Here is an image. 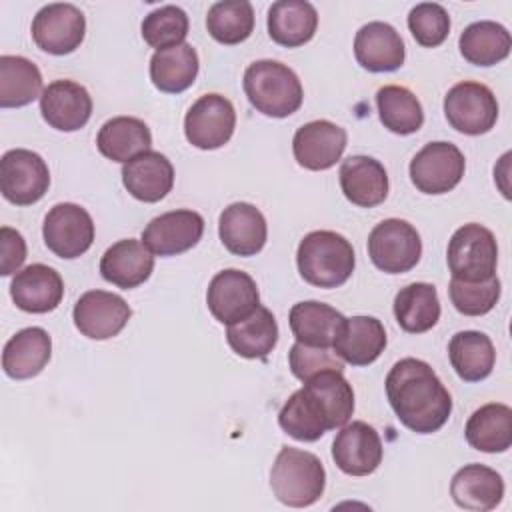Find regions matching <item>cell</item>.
Segmentation results:
<instances>
[{"instance_id":"obj_31","label":"cell","mask_w":512,"mask_h":512,"mask_svg":"<svg viewBox=\"0 0 512 512\" xmlns=\"http://www.w3.org/2000/svg\"><path fill=\"white\" fill-rule=\"evenodd\" d=\"M152 134L144 120L134 116H114L106 120L96 136V146L102 156L112 162H130L150 150Z\"/></svg>"},{"instance_id":"obj_19","label":"cell","mask_w":512,"mask_h":512,"mask_svg":"<svg viewBox=\"0 0 512 512\" xmlns=\"http://www.w3.org/2000/svg\"><path fill=\"white\" fill-rule=\"evenodd\" d=\"M42 118L60 132H74L86 126L92 114L88 90L72 80L50 82L40 96Z\"/></svg>"},{"instance_id":"obj_10","label":"cell","mask_w":512,"mask_h":512,"mask_svg":"<svg viewBox=\"0 0 512 512\" xmlns=\"http://www.w3.org/2000/svg\"><path fill=\"white\" fill-rule=\"evenodd\" d=\"M466 170L464 154L450 142H430L410 160V180L424 194H446Z\"/></svg>"},{"instance_id":"obj_23","label":"cell","mask_w":512,"mask_h":512,"mask_svg":"<svg viewBox=\"0 0 512 512\" xmlns=\"http://www.w3.org/2000/svg\"><path fill=\"white\" fill-rule=\"evenodd\" d=\"M154 270V254L142 240L114 242L100 258V274L106 282L130 290L144 284Z\"/></svg>"},{"instance_id":"obj_22","label":"cell","mask_w":512,"mask_h":512,"mask_svg":"<svg viewBox=\"0 0 512 512\" xmlns=\"http://www.w3.org/2000/svg\"><path fill=\"white\" fill-rule=\"evenodd\" d=\"M354 56L368 72H394L404 64L406 50L394 26L374 20L356 32Z\"/></svg>"},{"instance_id":"obj_28","label":"cell","mask_w":512,"mask_h":512,"mask_svg":"<svg viewBox=\"0 0 512 512\" xmlns=\"http://www.w3.org/2000/svg\"><path fill=\"white\" fill-rule=\"evenodd\" d=\"M52 356L50 334L40 326L16 332L2 350V368L14 380L38 376Z\"/></svg>"},{"instance_id":"obj_33","label":"cell","mask_w":512,"mask_h":512,"mask_svg":"<svg viewBox=\"0 0 512 512\" xmlns=\"http://www.w3.org/2000/svg\"><path fill=\"white\" fill-rule=\"evenodd\" d=\"M464 436L480 452L496 454L512 446V410L506 404L490 402L472 412Z\"/></svg>"},{"instance_id":"obj_15","label":"cell","mask_w":512,"mask_h":512,"mask_svg":"<svg viewBox=\"0 0 512 512\" xmlns=\"http://www.w3.org/2000/svg\"><path fill=\"white\" fill-rule=\"evenodd\" d=\"M204 234V218L188 208L164 212L142 230V242L152 254L176 256L194 248Z\"/></svg>"},{"instance_id":"obj_16","label":"cell","mask_w":512,"mask_h":512,"mask_svg":"<svg viewBox=\"0 0 512 512\" xmlns=\"http://www.w3.org/2000/svg\"><path fill=\"white\" fill-rule=\"evenodd\" d=\"M382 454L378 432L362 420L344 424L332 442V460L348 476L372 474L380 466Z\"/></svg>"},{"instance_id":"obj_3","label":"cell","mask_w":512,"mask_h":512,"mask_svg":"<svg viewBox=\"0 0 512 512\" xmlns=\"http://www.w3.org/2000/svg\"><path fill=\"white\" fill-rule=\"evenodd\" d=\"M250 104L272 118H286L302 106L304 90L292 68L278 60L252 62L242 80Z\"/></svg>"},{"instance_id":"obj_39","label":"cell","mask_w":512,"mask_h":512,"mask_svg":"<svg viewBox=\"0 0 512 512\" xmlns=\"http://www.w3.org/2000/svg\"><path fill=\"white\" fill-rule=\"evenodd\" d=\"M376 106L380 122L394 134H414L424 124V110L420 100L404 86H382L376 92Z\"/></svg>"},{"instance_id":"obj_36","label":"cell","mask_w":512,"mask_h":512,"mask_svg":"<svg viewBox=\"0 0 512 512\" xmlns=\"http://www.w3.org/2000/svg\"><path fill=\"white\" fill-rule=\"evenodd\" d=\"M394 316L402 330L422 334L440 320L438 292L428 282H412L394 296Z\"/></svg>"},{"instance_id":"obj_24","label":"cell","mask_w":512,"mask_h":512,"mask_svg":"<svg viewBox=\"0 0 512 512\" xmlns=\"http://www.w3.org/2000/svg\"><path fill=\"white\" fill-rule=\"evenodd\" d=\"M450 496L464 510H494L504 498V480L490 466L466 464L452 476Z\"/></svg>"},{"instance_id":"obj_43","label":"cell","mask_w":512,"mask_h":512,"mask_svg":"<svg viewBox=\"0 0 512 512\" xmlns=\"http://www.w3.org/2000/svg\"><path fill=\"white\" fill-rule=\"evenodd\" d=\"M408 28L420 46L436 48L450 34V16L436 2H420L408 14Z\"/></svg>"},{"instance_id":"obj_13","label":"cell","mask_w":512,"mask_h":512,"mask_svg":"<svg viewBox=\"0 0 512 512\" xmlns=\"http://www.w3.org/2000/svg\"><path fill=\"white\" fill-rule=\"evenodd\" d=\"M206 304L218 322L230 326L250 316L260 306L258 286L254 278L242 270H222L208 284Z\"/></svg>"},{"instance_id":"obj_29","label":"cell","mask_w":512,"mask_h":512,"mask_svg":"<svg viewBox=\"0 0 512 512\" xmlns=\"http://www.w3.org/2000/svg\"><path fill=\"white\" fill-rule=\"evenodd\" d=\"M318 28V12L308 0H278L268 10V34L286 48L312 40Z\"/></svg>"},{"instance_id":"obj_14","label":"cell","mask_w":512,"mask_h":512,"mask_svg":"<svg viewBox=\"0 0 512 512\" xmlns=\"http://www.w3.org/2000/svg\"><path fill=\"white\" fill-rule=\"evenodd\" d=\"M132 316L126 300L114 292L88 290L74 304V324L86 338L108 340L118 336Z\"/></svg>"},{"instance_id":"obj_25","label":"cell","mask_w":512,"mask_h":512,"mask_svg":"<svg viewBox=\"0 0 512 512\" xmlns=\"http://www.w3.org/2000/svg\"><path fill=\"white\" fill-rule=\"evenodd\" d=\"M122 182L136 200L158 202L174 186V166L164 154L146 150L122 166Z\"/></svg>"},{"instance_id":"obj_8","label":"cell","mask_w":512,"mask_h":512,"mask_svg":"<svg viewBox=\"0 0 512 512\" xmlns=\"http://www.w3.org/2000/svg\"><path fill=\"white\" fill-rule=\"evenodd\" d=\"M50 186V170L40 154L14 148L4 152L0 160V192L16 206L38 202Z\"/></svg>"},{"instance_id":"obj_2","label":"cell","mask_w":512,"mask_h":512,"mask_svg":"<svg viewBox=\"0 0 512 512\" xmlns=\"http://www.w3.org/2000/svg\"><path fill=\"white\" fill-rule=\"evenodd\" d=\"M300 276L318 288L342 286L354 272L356 256L352 244L338 232L314 230L306 234L296 252Z\"/></svg>"},{"instance_id":"obj_41","label":"cell","mask_w":512,"mask_h":512,"mask_svg":"<svg viewBox=\"0 0 512 512\" xmlns=\"http://www.w3.org/2000/svg\"><path fill=\"white\" fill-rule=\"evenodd\" d=\"M140 30L148 46L164 50L184 42L188 34V16L180 6L166 4L148 12L142 20Z\"/></svg>"},{"instance_id":"obj_1","label":"cell","mask_w":512,"mask_h":512,"mask_svg":"<svg viewBox=\"0 0 512 512\" xmlns=\"http://www.w3.org/2000/svg\"><path fill=\"white\" fill-rule=\"evenodd\" d=\"M386 396L398 420L416 434L438 432L452 412L450 392L432 366L418 358H402L390 368Z\"/></svg>"},{"instance_id":"obj_11","label":"cell","mask_w":512,"mask_h":512,"mask_svg":"<svg viewBox=\"0 0 512 512\" xmlns=\"http://www.w3.org/2000/svg\"><path fill=\"white\" fill-rule=\"evenodd\" d=\"M234 128V106L222 94L200 96L184 116L186 140L200 150H216L224 146L232 138Z\"/></svg>"},{"instance_id":"obj_44","label":"cell","mask_w":512,"mask_h":512,"mask_svg":"<svg viewBox=\"0 0 512 512\" xmlns=\"http://www.w3.org/2000/svg\"><path fill=\"white\" fill-rule=\"evenodd\" d=\"M288 364L292 374L302 382L322 370H344V360L336 352H332L330 348L308 346L302 342L292 344L288 352Z\"/></svg>"},{"instance_id":"obj_9","label":"cell","mask_w":512,"mask_h":512,"mask_svg":"<svg viewBox=\"0 0 512 512\" xmlns=\"http://www.w3.org/2000/svg\"><path fill=\"white\" fill-rule=\"evenodd\" d=\"M42 236L50 252L58 258H78L94 242L92 216L74 202H60L52 206L42 224Z\"/></svg>"},{"instance_id":"obj_35","label":"cell","mask_w":512,"mask_h":512,"mask_svg":"<svg viewBox=\"0 0 512 512\" xmlns=\"http://www.w3.org/2000/svg\"><path fill=\"white\" fill-rule=\"evenodd\" d=\"M226 340L242 358H266L278 342L276 318L268 308L258 306L250 316L228 326Z\"/></svg>"},{"instance_id":"obj_7","label":"cell","mask_w":512,"mask_h":512,"mask_svg":"<svg viewBox=\"0 0 512 512\" xmlns=\"http://www.w3.org/2000/svg\"><path fill=\"white\" fill-rule=\"evenodd\" d=\"M444 116L448 124L462 134H486L498 120V102L486 84L464 80L446 92Z\"/></svg>"},{"instance_id":"obj_17","label":"cell","mask_w":512,"mask_h":512,"mask_svg":"<svg viewBox=\"0 0 512 512\" xmlns=\"http://www.w3.org/2000/svg\"><path fill=\"white\" fill-rule=\"evenodd\" d=\"M346 130L330 120H312L300 126L292 138L296 162L306 170H328L344 154Z\"/></svg>"},{"instance_id":"obj_42","label":"cell","mask_w":512,"mask_h":512,"mask_svg":"<svg viewBox=\"0 0 512 512\" xmlns=\"http://www.w3.org/2000/svg\"><path fill=\"white\" fill-rule=\"evenodd\" d=\"M500 292L502 288L498 276H492L482 282H462L452 278L448 286V294L454 308L464 316L488 314L500 300Z\"/></svg>"},{"instance_id":"obj_45","label":"cell","mask_w":512,"mask_h":512,"mask_svg":"<svg viewBox=\"0 0 512 512\" xmlns=\"http://www.w3.org/2000/svg\"><path fill=\"white\" fill-rule=\"evenodd\" d=\"M24 260H26L24 236L10 226H2L0 228V274L10 276L18 272Z\"/></svg>"},{"instance_id":"obj_40","label":"cell","mask_w":512,"mask_h":512,"mask_svg":"<svg viewBox=\"0 0 512 512\" xmlns=\"http://www.w3.org/2000/svg\"><path fill=\"white\" fill-rule=\"evenodd\" d=\"M206 28L220 44H240L254 30V8L248 0H220L208 8Z\"/></svg>"},{"instance_id":"obj_30","label":"cell","mask_w":512,"mask_h":512,"mask_svg":"<svg viewBox=\"0 0 512 512\" xmlns=\"http://www.w3.org/2000/svg\"><path fill=\"white\" fill-rule=\"evenodd\" d=\"M344 320L346 318L336 308L318 300L294 304L288 316L290 330L296 342L322 348H332Z\"/></svg>"},{"instance_id":"obj_5","label":"cell","mask_w":512,"mask_h":512,"mask_svg":"<svg viewBox=\"0 0 512 512\" xmlns=\"http://www.w3.org/2000/svg\"><path fill=\"white\" fill-rule=\"evenodd\" d=\"M448 268L454 280L482 282L496 276L498 244L494 234L476 222L460 226L448 242Z\"/></svg>"},{"instance_id":"obj_4","label":"cell","mask_w":512,"mask_h":512,"mask_svg":"<svg viewBox=\"0 0 512 512\" xmlns=\"http://www.w3.org/2000/svg\"><path fill=\"white\" fill-rule=\"evenodd\" d=\"M270 488L282 504L306 508L322 498L326 470L316 454L282 446L270 470Z\"/></svg>"},{"instance_id":"obj_20","label":"cell","mask_w":512,"mask_h":512,"mask_svg":"<svg viewBox=\"0 0 512 512\" xmlns=\"http://www.w3.org/2000/svg\"><path fill=\"white\" fill-rule=\"evenodd\" d=\"M218 234L228 252L236 256L258 254L268 236L264 214L250 202L226 206L218 218Z\"/></svg>"},{"instance_id":"obj_26","label":"cell","mask_w":512,"mask_h":512,"mask_svg":"<svg viewBox=\"0 0 512 512\" xmlns=\"http://www.w3.org/2000/svg\"><path fill=\"white\" fill-rule=\"evenodd\" d=\"M340 188L352 204L360 208H372L388 196L386 168L370 156H348L340 164Z\"/></svg>"},{"instance_id":"obj_37","label":"cell","mask_w":512,"mask_h":512,"mask_svg":"<svg viewBox=\"0 0 512 512\" xmlns=\"http://www.w3.org/2000/svg\"><path fill=\"white\" fill-rule=\"evenodd\" d=\"M458 44H460V54L470 64L494 66L510 54L512 38L502 24L494 20H480L464 28Z\"/></svg>"},{"instance_id":"obj_6","label":"cell","mask_w":512,"mask_h":512,"mask_svg":"<svg viewBox=\"0 0 512 512\" xmlns=\"http://www.w3.org/2000/svg\"><path fill=\"white\" fill-rule=\"evenodd\" d=\"M368 256L372 264L386 274H404L412 270L422 256L418 230L400 218L378 222L368 236Z\"/></svg>"},{"instance_id":"obj_32","label":"cell","mask_w":512,"mask_h":512,"mask_svg":"<svg viewBox=\"0 0 512 512\" xmlns=\"http://www.w3.org/2000/svg\"><path fill=\"white\" fill-rule=\"evenodd\" d=\"M198 54L192 44L182 42L156 50L150 58V80L166 94H178L190 88L198 76Z\"/></svg>"},{"instance_id":"obj_38","label":"cell","mask_w":512,"mask_h":512,"mask_svg":"<svg viewBox=\"0 0 512 512\" xmlns=\"http://www.w3.org/2000/svg\"><path fill=\"white\" fill-rule=\"evenodd\" d=\"M42 74L38 66L24 58L4 54L0 56V106L20 108L42 96Z\"/></svg>"},{"instance_id":"obj_12","label":"cell","mask_w":512,"mask_h":512,"mask_svg":"<svg viewBox=\"0 0 512 512\" xmlns=\"http://www.w3.org/2000/svg\"><path fill=\"white\" fill-rule=\"evenodd\" d=\"M86 34V18L82 10L68 2L42 6L32 20V38L36 46L48 54L64 56L74 52Z\"/></svg>"},{"instance_id":"obj_27","label":"cell","mask_w":512,"mask_h":512,"mask_svg":"<svg viewBox=\"0 0 512 512\" xmlns=\"http://www.w3.org/2000/svg\"><path fill=\"white\" fill-rule=\"evenodd\" d=\"M386 344V330L378 318L352 316L344 320L332 350L352 366H368L384 352Z\"/></svg>"},{"instance_id":"obj_34","label":"cell","mask_w":512,"mask_h":512,"mask_svg":"<svg viewBox=\"0 0 512 512\" xmlns=\"http://www.w3.org/2000/svg\"><path fill=\"white\" fill-rule=\"evenodd\" d=\"M448 358L454 372L464 382H480L490 376L496 362V350L484 332L462 330L450 338Z\"/></svg>"},{"instance_id":"obj_18","label":"cell","mask_w":512,"mask_h":512,"mask_svg":"<svg viewBox=\"0 0 512 512\" xmlns=\"http://www.w3.org/2000/svg\"><path fill=\"white\" fill-rule=\"evenodd\" d=\"M278 424L300 442H316L328 430L338 428L326 402L306 384L286 400L278 414Z\"/></svg>"},{"instance_id":"obj_21","label":"cell","mask_w":512,"mask_h":512,"mask_svg":"<svg viewBox=\"0 0 512 512\" xmlns=\"http://www.w3.org/2000/svg\"><path fill=\"white\" fill-rule=\"evenodd\" d=\"M14 304L30 314L52 312L64 296L62 276L46 264H30L18 270L10 282Z\"/></svg>"}]
</instances>
